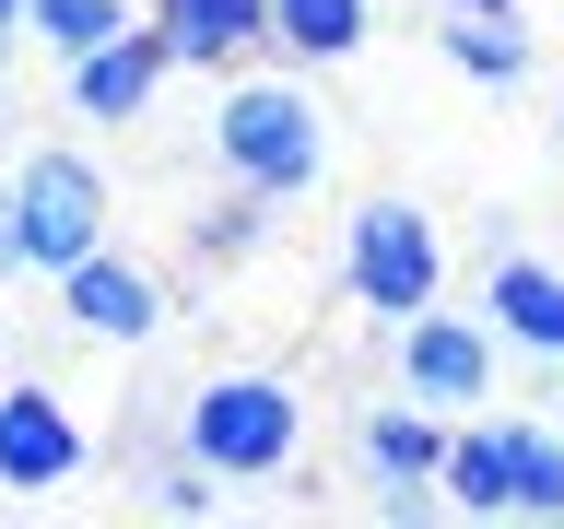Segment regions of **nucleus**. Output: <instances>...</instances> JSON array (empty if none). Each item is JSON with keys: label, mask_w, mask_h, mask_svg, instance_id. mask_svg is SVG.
<instances>
[{"label": "nucleus", "mask_w": 564, "mask_h": 529, "mask_svg": "<svg viewBox=\"0 0 564 529\" xmlns=\"http://www.w3.org/2000/svg\"><path fill=\"white\" fill-rule=\"evenodd\" d=\"M12 47H24V35H0V83H12Z\"/></svg>", "instance_id": "412c9836"}, {"label": "nucleus", "mask_w": 564, "mask_h": 529, "mask_svg": "<svg viewBox=\"0 0 564 529\" xmlns=\"http://www.w3.org/2000/svg\"><path fill=\"white\" fill-rule=\"evenodd\" d=\"M141 24L165 35L176 71H247V60H271V0H153Z\"/></svg>", "instance_id": "9d476101"}, {"label": "nucleus", "mask_w": 564, "mask_h": 529, "mask_svg": "<svg viewBox=\"0 0 564 529\" xmlns=\"http://www.w3.org/2000/svg\"><path fill=\"white\" fill-rule=\"evenodd\" d=\"M329 106L294 83V71H224V95H212V165H224V188H247V201H317L329 188Z\"/></svg>", "instance_id": "f257e3e1"}, {"label": "nucleus", "mask_w": 564, "mask_h": 529, "mask_svg": "<svg viewBox=\"0 0 564 529\" xmlns=\"http://www.w3.org/2000/svg\"><path fill=\"white\" fill-rule=\"evenodd\" d=\"M83 471H95V423L70 412L47 377H0V494L47 506V494H70Z\"/></svg>", "instance_id": "0eeeda50"}, {"label": "nucleus", "mask_w": 564, "mask_h": 529, "mask_svg": "<svg viewBox=\"0 0 564 529\" xmlns=\"http://www.w3.org/2000/svg\"><path fill=\"white\" fill-rule=\"evenodd\" d=\"M165 35L130 24V35H106V47H83V60H59V106L83 118V130H141L153 118V95H165Z\"/></svg>", "instance_id": "1a4fd4ad"}, {"label": "nucleus", "mask_w": 564, "mask_h": 529, "mask_svg": "<svg viewBox=\"0 0 564 529\" xmlns=\"http://www.w3.org/2000/svg\"><path fill=\"white\" fill-rule=\"evenodd\" d=\"M106 212H118V176L83 153V141H35L12 165V224H24V271L59 282L83 247H106Z\"/></svg>", "instance_id": "39448f33"}, {"label": "nucleus", "mask_w": 564, "mask_h": 529, "mask_svg": "<svg viewBox=\"0 0 564 529\" xmlns=\"http://www.w3.org/2000/svg\"><path fill=\"white\" fill-rule=\"evenodd\" d=\"M176 317V294H165V271H141V259H118V247H83L59 271V330H83V342H118V353H141L153 330Z\"/></svg>", "instance_id": "6e6552de"}, {"label": "nucleus", "mask_w": 564, "mask_h": 529, "mask_svg": "<svg viewBox=\"0 0 564 529\" xmlns=\"http://www.w3.org/2000/svg\"><path fill=\"white\" fill-rule=\"evenodd\" d=\"M435 47H447V71H470V83H529V24H506V12H435Z\"/></svg>", "instance_id": "2eb2a0df"}, {"label": "nucleus", "mask_w": 564, "mask_h": 529, "mask_svg": "<svg viewBox=\"0 0 564 529\" xmlns=\"http://www.w3.org/2000/svg\"><path fill=\"white\" fill-rule=\"evenodd\" d=\"M271 47L294 71H341L377 47V0H271Z\"/></svg>", "instance_id": "f8f14e48"}, {"label": "nucleus", "mask_w": 564, "mask_h": 529, "mask_svg": "<svg viewBox=\"0 0 564 529\" xmlns=\"http://www.w3.org/2000/svg\"><path fill=\"white\" fill-rule=\"evenodd\" d=\"M141 0H24V35L35 47H59V60H83V47H106V35H130Z\"/></svg>", "instance_id": "dca6fc26"}, {"label": "nucleus", "mask_w": 564, "mask_h": 529, "mask_svg": "<svg viewBox=\"0 0 564 529\" xmlns=\"http://www.w3.org/2000/svg\"><path fill=\"white\" fill-rule=\"evenodd\" d=\"M506 423V518H564V423L494 412Z\"/></svg>", "instance_id": "4468645a"}, {"label": "nucleus", "mask_w": 564, "mask_h": 529, "mask_svg": "<svg viewBox=\"0 0 564 529\" xmlns=\"http://www.w3.org/2000/svg\"><path fill=\"white\" fill-rule=\"evenodd\" d=\"M447 12H506V24H529V0H447Z\"/></svg>", "instance_id": "6ab92c4d"}, {"label": "nucleus", "mask_w": 564, "mask_h": 529, "mask_svg": "<svg viewBox=\"0 0 564 529\" xmlns=\"http://www.w3.org/2000/svg\"><path fill=\"white\" fill-rule=\"evenodd\" d=\"M24 271V224H12V176H0V282Z\"/></svg>", "instance_id": "a211bd4d"}, {"label": "nucleus", "mask_w": 564, "mask_h": 529, "mask_svg": "<svg viewBox=\"0 0 564 529\" xmlns=\"http://www.w3.org/2000/svg\"><path fill=\"white\" fill-rule=\"evenodd\" d=\"M482 317L506 330V353H541V365H564V259L494 247V271H482Z\"/></svg>", "instance_id": "9b49d317"}, {"label": "nucleus", "mask_w": 564, "mask_h": 529, "mask_svg": "<svg viewBox=\"0 0 564 529\" xmlns=\"http://www.w3.org/2000/svg\"><path fill=\"white\" fill-rule=\"evenodd\" d=\"M176 447L224 483H282L306 458V388L282 365H212L176 388Z\"/></svg>", "instance_id": "f03ea898"}, {"label": "nucleus", "mask_w": 564, "mask_h": 529, "mask_svg": "<svg viewBox=\"0 0 564 529\" xmlns=\"http://www.w3.org/2000/svg\"><path fill=\"white\" fill-rule=\"evenodd\" d=\"M447 294V236H435V212L412 201V188H365V201L341 212V306L352 317H423Z\"/></svg>", "instance_id": "7ed1b4c3"}, {"label": "nucleus", "mask_w": 564, "mask_h": 529, "mask_svg": "<svg viewBox=\"0 0 564 529\" xmlns=\"http://www.w3.org/2000/svg\"><path fill=\"white\" fill-rule=\"evenodd\" d=\"M141 506H153V518H212V506H224V471H200V458L176 447V458L141 471Z\"/></svg>", "instance_id": "f3484780"}, {"label": "nucleus", "mask_w": 564, "mask_h": 529, "mask_svg": "<svg viewBox=\"0 0 564 529\" xmlns=\"http://www.w3.org/2000/svg\"><path fill=\"white\" fill-rule=\"evenodd\" d=\"M0 35H24V0H0Z\"/></svg>", "instance_id": "aec40b11"}, {"label": "nucleus", "mask_w": 564, "mask_h": 529, "mask_svg": "<svg viewBox=\"0 0 564 529\" xmlns=\"http://www.w3.org/2000/svg\"><path fill=\"white\" fill-rule=\"evenodd\" d=\"M447 412H423V400H365L352 412V471H365V506L377 518H447V494H435V471H447Z\"/></svg>", "instance_id": "423d86ee"}, {"label": "nucleus", "mask_w": 564, "mask_h": 529, "mask_svg": "<svg viewBox=\"0 0 564 529\" xmlns=\"http://www.w3.org/2000/svg\"><path fill=\"white\" fill-rule=\"evenodd\" d=\"M388 388L400 400H423V412H494V388H506V330H494L482 306H435L400 317V342H388Z\"/></svg>", "instance_id": "20e7f679"}, {"label": "nucleus", "mask_w": 564, "mask_h": 529, "mask_svg": "<svg viewBox=\"0 0 564 529\" xmlns=\"http://www.w3.org/2000/svg\"><path fill=\"white\" fill-rule=\"evenodd\" d=\"M435 494H447V518H506V423L494 412H458Z\"/></svg>", "instance_id": "ddd939ff"}]
</instances>
